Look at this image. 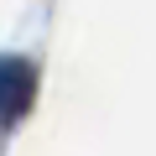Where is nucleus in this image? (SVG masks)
Instances as JSON below:
<instances>
[{
	"mask_svg": "<svg viewBox=\"0 0 156 156\" xmlns=\"http://www.w3.org/2000/svg\"><path fill=\"white\" fill-rule=\"evenodd\" d=\"M31 94H37V73H31V62H21V57H0V125H11L16 115H26Z\"/></svg>",
	"mask_w": 156,
	"mask_h": 156,
	"instance_id": "obj_1",
	"label": "nucleus"
}]
</instances>
